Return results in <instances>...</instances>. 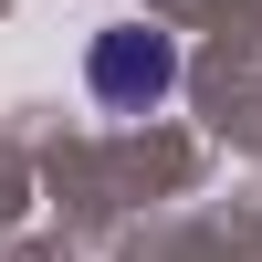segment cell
<instances>
[{
	"label": "cell",
	"mask_w": 262,
	"mask_h": 262,
	"mask_svg": "<svg viewBox=\"0 0 262 262\" xmlns=\"http://www.w3.org/2000/svg\"><path fill=\"white\" fill-rule=\"evenodd\" d=\"M84 84H95V105L105 116H147V105L179 84V42L168 32H95V53H84Z\"/></svg>",
	"instance_id": "6da1fadb"
}]
</instances>
